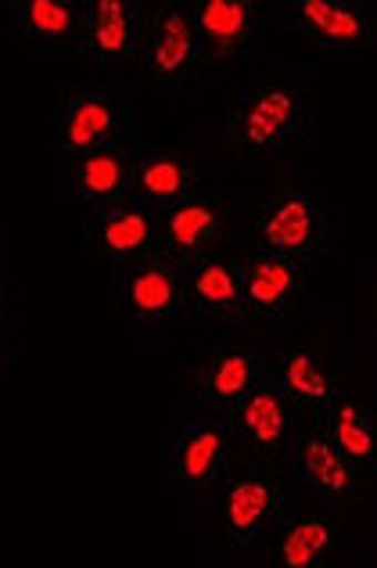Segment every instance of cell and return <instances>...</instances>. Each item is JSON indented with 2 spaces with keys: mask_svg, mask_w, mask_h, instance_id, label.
Masks as SVG:
<instances>
[{
  "mask_svg": "<svg viewBox=\"0 0 377 568\" xmlns=\"http://www.w3.org/2000/svg\"><path fill=\"white\" fill-rule=\"evenodd\" d=\"M309 101L288 83H263L245 91L226 115V141L252 159L288 155L306 138Z\"/></svg>",
  "mask_w": 377,
  "mask_h": 568,
  "instance_id": "obj_1",
  "label": "cell"
},
{
  "mask_svg": "<svg viewBox=\"0 0 377 568\" xmlns=\"http://www.w3.org/2000/svg\"><path fill=\"white\" fill-rule=\"evenodd\" d=\"M327 231H330V216L324 202L298 187H288L277 199L263 202L255 209V223H252V234L263 252H277V256H292L302 263L320 256L327 245Z\"/></svg>",
  "mask_w": 377,
  "mask_h": 568,
  "instance_id": "obj_2",
  "label": "cell"
},
{
  "mask_svg": "<svg viewBox=\"0 0 377 568\" xmlns=\"http://www.w3.org/2000/svg\"><path fill=\"white\" fill-rule=\"evenodd\" d=\"M231 436L241 446V454L259 460L263 468H277L288 460L295 446V407L284 399L281 388L266 375L252 385V393L226 414Z\"/></svg>",
  "mask_w": 377,
  "mask_h": 568,
  "instance_id": "obj_3",
  "label": "cell"
},
{
  "mask_svg": "<svg viewBox=\"0 0 377 568\" xmlns=\"http://www.w3.org/2000/svg\"><path fill=\"white\" fill-rule=\"evenodd\" d=\"M202 62L198 37L184 4H162L144 29L141 43V77L159 91H187Z\"/></svg>",
  "mask_w": 377,
  "mask_h": 568,
  "instance_id": "obj_4",
  "label": "cell"
},
{
  "mask_svg": "<svg viewBox=\"0 0 377 568\" xmlns=\"http://www.w3.org/2000/svg\"><path fill=\"white\" fill-rule=\"evenodd\" d=\"M284 465L292 468V478L316 493L327 511H353L367 489V471H359L320 428L295 436V446Z\"/></svg>",
  "mask_w": 377,
  "mask_h": 568,
  "instance_id": "obj_5",
  "label": "cell"
},
{
  "mask_svg": "<svg viewBox=\"0 0 377 568\" xmlns=\"http://www.w3.org/2000/svg\"><path fill=\"white\" fill-rule=\"evenodd\" d=\"M115 298L126 317L141 324H162L170 317H180L187 310L184 266L162 256V252H151V256L119 266Z\"/></svg>",
  "mask_w": 377,
  "mask_h": 568,
  "instance_id": "obj_6",
  "label": "cell"
},
{
  "mask_svg": "<svg viewBox=\"0 0 377 568\" xmlns=\"http://www.w3.org/2000/svg\"><path fill=\"white\" fill-rule=\"evenodd\" d=\"M288 489L266 468L234 475L223 489V532L234 547H252L281 526Z\"/></svg>",
  "mask_w": 377,
  "mask_h": 568,
  "instance_id": "obj_7",
  "label": "cell"
},
{
  "mask_svg": "<svg viewBox=\"0 0 377 568\" xmlns=\"http://www.w3.org/2000/svg\"><path fill=\"white\" fill-rule=\"evenodd\" d=\"M237 274H241V292H245V310L252 327L266 321L288 317L295 310L298 295L306 292L309 266L292 256H277V252H248L237 256Z\"/></svg>",
  "mask_w": 377,
  "mask_h": 568,
  "instance_id": "obj_8",
  "label": "cell"
},
{
  "mask_svg": "<svg viewBox=\"0 0 377 568\" xmlns=\"http://www.w3.org/2000/svg\"><path fill=\"white\" fill-rule=\"evenodd\" d=\"M231 443L234 436L223 414H205L198 422H184L170 436L173 483L191 493H208L226 471Z\"/></svg>",
  "mask_w": 377,
  "mask_h": 568,
  "instance_id": "obj_9",
  "label": "cell"
},
{
  "mask_svg": "<svg viewBox=\"0 0 377 568\" xmlns=\"http://www.w3.org/2000/svg\"><path fill=\"white\" fill-rule=\"evenodd\" d=\"M86 242L112 266H126L159 252V209L141 199H123L86 216Z\"/></svg>",
  "mask_w": 377,
  "mask_h": 568,
  "instance_id": "obj_10",
  "label": "cell"
},
{
  "mask_svg": "<svg viewBox=\"0 0 377 568\" xmlns=\"http://www.w3.org/2000/svg\"><path fill=\"white\" fill-rule=\"evenodd\" d=\"M123 126H126V119H123V109L115 104V98L101 91H75L72 98H65L62 109H58L54 152L65 162L104 152V148L119 144Z\"/></svg>",
  "mask_w": 377,
  "mask_h": 568,
  "instance_id": "obj_11",
  "label": "cell"
},
{
  "mask_svg": "<svg viewBox=\"0 0 377 568\" xmlns=\"http://www.w3.org/2000/svg\"><path fill=\"white\" fill-rule=\"evenodd\" d=\"M288 19L302 37L330 54H364L377 40V22L367 8L342 0H292Z\"/></svg>",
  "mask_w": 377,
  "mask_h": 568,
  "instance_id": "obj_12",
  "label": "cell"
},
{
  "mask_svg": "<svg viewBox=\"0 0 377 568\" xmlns=\"http://www.w3.org/2000/svg\"><path fill=\"white\" fill-rule=\"evenodd\" d=\"M144 11L133 0H90L75 54L90 65H126L141 54Z\"/></svg>",
  "mask_w": 377,
  "mask_h": 568,
  "instance_id": "obj_13",
  "label": "cell"
},
{
  "mask_svg": "<svg viewBox=\"0 0 377 568\" xmlns=\"http://www.w3.org/2000/svg\"><path fill=\"white\" fill-rule=\"evenodd\" d=\"M226 231V213L216 199L191 194V199L159 209V252L173 263L187 266L208 256Z\"/></svg>",
  "mask_w": 377,
  "mask_h": 568,
  "instance_id": "obj_14",
  "label": "cell"
},
{
  "mask_svg": "<svg viewBox=\"0 0 377 568\" xmlns=\"http://www.w3.org/2000/svg\"><path fill=\"white\" fill-rule=\"evenodd\" d=\"M266 378L274 382L284 399L292 403L295 410L320 417L330 399L342 393L338 385V371L330 367V361L313 346H284L274 353V361L266 367Z\"/></svg>",
  "mask_w": 377,
  "mask_h": 568,
  "instance_id": "obj_15",
  "label": "cell"
},
{
  "mask_svg": "<svg viewBox=\"0 0 377 568\" xmlns=\"http://www.w3.org/2000/svg\"><path fill=\"white\" fill-rule=\"evenodd\" d=\"M191 26L198 37V48L213 62H234L259 37L263 8L255 0H202L191 4Z\"/></svg>",
  "mask_w": 377,
  "mask_h": 568,
  "instance_id": "obj_16",
  "label": "cell"
},
{
  "mask_svg": "<svg viewBox=\"0 0 377 568\" xmlns=\"http://www.w3.org/2000/svg\"><path fill=\"white\" fill-rule=\"evenodd\" d=\"M266 375L263 356L252 346H216L202 356L198 378H194V393H198V407L208 414H231L241 399L252 393V385Z\"/></svg>",
  "mask_w": 377,
  "mask_h": 568,
  "instance_id": "obj_17",
  "label": "cell"
},
{
  "mask_svg": "<svg viewBox=\"0 0 377 568\" xmlns=\"http://www.w3.org/2000/svg\"><path fill=\"white\" fill-rule=\"evenodd\" d=\"M184 298L187 310L198 317L226 321L237 327H252L245 310V292H241L237 260L231 256H202L184 266Z\"/></svg>",
  "mask_w": 377,
  "mask_h": 568,
  "instance_id": "obj_18",
  "label": "cell"
},
{
  "mask_svg": "<svg viewBox=\"0 0 377 568\" xmlns=\"http://www.w3.org/2000/svg\"><path fill=\"white\" fill-rule=\"evenodd\" d=\"M11 26L33 51H75L86 26V4L83 0H22L11 4Z\"/></svg>",
  "mask_w": 377,
  "mask_h": 568,
  "instance_id": "obj_19",
  "label": "cell"
},
{
  "mask_svg": "<svg viewBox=\"0 0 377 568\" xmlns=\"http://www.w3.org/2000/svg\"><path fill=\"white\" fill-rule=\"evenodd\" d=\"M191 194H198V170H194L191 155L170 152V148H151V152L133 155V199L165 209Z\"/></svg>",
  "mask_w": 377,
  "mask_h": 568,
  "instance_id": "obj_20",
  "label": "cell"
},
{
  "mask_svg": "<svg viewBox=\"0 0 377 568\" xmlns=\"http://www.w3.org/2000/svg\"><path fill=\"white\" fill-rule=\"evenodd\" d=\"M72 173V191L90 213L109 209L123 199H133V155L123 144H112L104 152L83 155L69 162Z\"/></svg>",
  "mask_w": 377,
  "mask_h": 568,
  "instance_id": "obj_21",
  "label": "cell"
},
{
  "mask_svg": "<svg viewBox=\"0 0 377 568\" xmlns=\"http://www.w3.org/2000/svg\"><path fill=\"white\" fill-rule=\"evenodd\" d=\"M316 422H320L324 436L335 443L359 471H367V475L377 471V422L364 403L338 393Z\"/></svg>",
  "mask_w": 377,
  "mask_h": 568,
  "instance_id": "obj_22",
  "label": "cell"
},
{
  "mask_svg": "<svg viewBox=\"0 0 377 568\" xmlns=\"http://www.w3.org/2000/svg\"><path fill=\"white\" fill-rule=\"evenodd\" d=\"M277 565L288 568H320L338 550V526L327 515H295L281 518Z\"/></svg>",
  "mask_w": 377,
  "mask_h": 568,
  "instance_id": "obj_23",
  "label": "cell"
},
{
  "mask_svg": "<svg viewBox=\"0 0 377 568\" xmlns=\"http://www.w3.org/2000/svg\"><path fill=\"white\" fill-rule=\"evenodd\" d=\"M4 306H8V298H4V284H0V321H4Z\"/></svg>",
  "mask_w": 377,
  "mask_h": 568,
  "instance_id": "obj_24",
  "label": "cell"
},
{
  "mask_svg": "<svg viewBox=\"0 0 377 568\" xmlns=\"http://www.w3.org/2000/svg\"><path fill=\"white\" fill-rule=\"evenodd\" d=\"M0 367H4V338H0Z\"/></svg>",
  "mask_w": 377,
  "mask_h": 568,
  "instance_id": "obj_25",
  "label": "cell"
}]
</instances>
